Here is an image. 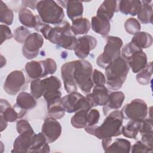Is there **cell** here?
<instances>
[{
    "instance_id": "obj_1",
    "label": "cell",
    "mask_w": 153,
    "mask_h": 153,
    "mask_svg": "<svg viewBox=\"0 0 153 153\" xmlns=\"http://www.w3.org/2000/svg\"><path fill=\"white\" fill-rule=\"evenodd\" d=\"M123 119L121 111L114 110L106 115L100 126H85L84 130L99 139L116 137L121 134Z\"/></svg>"
},
{
    "instance_id": "obj_2",
    "label": "cell",
    "mask_w": 153,
    "mask_h": 153,
    "mask_svg": "<svg viewBox=\"0 0 153 153\" xmlns=\"http://www.w3.org/2000/svg\"><path fill=\"white\" fill-rule=\"evenodd\" d=\"M105 69L108 87L116 91L120 89L125 82L130 67L126 60L120 56L109 63Z\"/></svg>"
},
{
    "instance_id": "obj_3",
    "label": "cell",
    "mask_w": 153,
    "mask_h": 153,
    "mask_svg": "<svg viewBox=\"0 0 153 153\" xmlns=\"http://www.w3.org/2000/svg\"><path fill=\"white\" fill-rule=\"evenodd\" d=\"M72 62L73 79L82 92L87 94L94 86L92 81L93 66L88 61L84 59Z\"/></svg>"
},
{
    "instance_id": "obj_4",
    "label": "cell",
    "mask_w": 153,
    "mask_h": 153,
    "mask_svg": "<svg viewBox=\"0 0 153 153\" xmlns=\"http://www.w3.org/2000/svg\"><path fill=\"white\" fill-rule=\"evenodd\" d=\"M71 26L68 21H63L54 27H52L47 39L65 49L74 50L77 43V39L72 35Z\"/></svg>"
},
{
    "instance_id": "obj_5",
    "label": "cell",
    "mask_w": 153,
    "mask_h": 153,
    "mask_svg": "<svg viewBox=\"0 0 153 153\" xmlns=\"http://www.w3.org/2000/svg\"><path fill=\"white\" fill-rule=\"evenodd\" d=\"M36 9L41 20L48 25H57L63 22L65 17L63 8L53 0L38 1Z\"/></svg>"
},
{
    "instance_id": "obj_6",
    "label": "cell",
    "mask_w": 153,
    "mask_h": 153,
    "mask_svg": "<svg viewBox=\"0 0 153 153\" xmlns=\"http://www.w3.org/2000/svg\"><path fill=\"white\" fill-rule=\"evenodd\" d=\"M121 56L126 60L133 73H138L148 63L147 56L142 49L131 41L123 48Z\"/></svg>"
},
{
    "instance_id": "obj_7",
    "label": "cell",
    "mask_w": 153,
    "mask_h": 153,
    "mask_svg": "<svg viewBox=\"0 0 153 153\" xmlns=\"http://www.w3.org/2000/svg\"><path fill=\"white\" fill-rule=\"evenodd\" d=\"M105 38L106 44L103 51L96 60L97 65L102 69H105L109 63L120 57L121 48L123 44L122 39L119 37L108 36Z\"/></svg>"
},
{
    "instance_id": "obj_8",
    "label": "cell",
    "mask_w": 153,
    "mask_h": 153,
    "mask_svg": "<svg viewBox=\"0 0 153 153\" xmlns=\"http://www.w3.org/2000/svg\"><path fill=\"white\" fill-rule=\"evenodd\" d=\"M60 103L68 113L76 112L79 110L89 111L94 107L93 102L87 96H84L77 91L70 93L63 96Z\"/></svg>"
},
{
    "instance_id": "obj_9",
    "label": "cell",
    "mask_w": 153,
    "mask_h": 153,
    "mask_svg": "<svg viewBox=\"0 0 153 153\" xmlns=\"http://www.w3.org/2000/svg\"><path fill=\"white\" fill-rule=\"evenodd\" d=\"M124 118L133 121H141L146 118L148 108L146 102L140 99L132 100L121 111Z\"/></svg>"
},
{
    "instance_id": "obj_10",
    "label": "cell",
    "mask_w": 153,
    "mask_h": 153,
    "mask_svg": "<svg viewBox=\"0 0 153 153\" xmlns=\"http://www.w3.org/2000/svg\"><path fill=\"white\" fill-rule=\"evenodd\" d=\"M26 85V81L24 73L22 71L16 70L7 75L4 84V90L10 95H16L23 90Z\"/></svg>"
},
{
    "instance_id": "obj_11",
    "label": "cell",
    "mask_w": 153,
    "mask_h": 153,
    "mask_svg": "<svg viewBox=\"0 0 153 153\" xmlns=\"http://www.w3.org/2000/svg\"><path fill=\"white\" fill-rule=\"evenodd\" d=\"M44 44L43 36L37 33H30L25 40L22 47V53L27 59H32L36 57L39 50Z\"/></svg>"
},
{
    "instance_id": "obj_12",
    "label": "cell",
    "mask_w": 153,
    "mask_h": 153,
    "mask_svg": "<svg viewBox=\"0 0 153 153\" xmlns=\"http://www.w3.org/2000/svg\"><path fill=\"white\" fill-rule=\"evenodd\" d=\"M41 132L48 143H53L60 136L62 126L56 118L49 117L44 120L41 127Z\"/></svg>"
},
{
    "instance_id": "obj_13",
    "label": "cell",
    "mask_w": 153,
    "mask_h": 153,
    "mask_svg": "<svg viewBox=\"0 0 153 153\" xmlns=\"http://www.w3.org/2000/svg\"><path fill=\"white\" fill-rule=\"evenodd\" d=\"M36 106V99L31 94L22 91L17 96L16 103L14 105L13 108L17 112L20 119L24 117L27 111L34 108Z\"/></svg>"
},
{
    "instance_id": "obj_14",
    "label": "cell",
    "mask_w": 153,
    "mask_h": 153,
    "mask_svg": "<svg viewBox=\"0 0 153 153\" xmlns=\"http://www.w3.org/2000/svg\"><path fill=\"white\" fill-rule=\"evenodd\" d=\"M97 39L91 35H84L77 39V43L74 48L75 54L79 59H83L87 57L90 51L97 46Z\"/></svg>"
},
{
    "instance_id": "obj_15",
    "label": "cell",
    "mask_w": 153,
    "mask_h": 153,
    "mask_svg": "<svg viewBox=\"0 0 153 153\" xmlns=\"http://www.w3.org/2000/svg\"><path fill=\"white\" fill-rule=\"evenodd\" d=\"M102 145L104 152H126L128 153L131 149V143L129 140L117 138L114 140L112 137L102 139Z\"/></svg>"
},
{
    "instance_id": "obj_16",
    "label": "cell",
    "mask_w": 153,
    "mask_h": 153,
    "mask_svg": "<svg viewBox=\"0 0 153 153\" xmlns=\"http://www.w3.org/2000/svg\"><path fill=\"white\" fill-rule=\"evenodd\" d=\"M34 134L35 132L33 130L27 131L19 134L14 142L13 149L11 152H29Z\"/></svg>"
},
{
    "instance_id": "obj_17",
    "label": "cell",
    "mask_w": 153,
    "mask_h": 153,
    "mask_svg": "<svg viewBox=\"0 0 153 153\" xmlns=\"http://www.w3.org/2000/svg\"><path fill=\"white\" fill-rule=\"evenodd\" d=\"M73 62H68L64 63L60 69L61 76L63 81L64 87L68 93L76 91L78 86L72 77Z\"/></svg>"
},
{
    "instance_id": "obj_18",
    "label": "cell",
    "mask_w": 153,
    "mask_h": 153,
    "mask_svg": "<svg viewBox=\"0 0 153 153\" xmlns=\"http://www.w3.org/2000/svg\"><path fill=\"white\" fill-rule=\"evenodd\" d=\"M87 96L91 99L94 106H103L108 101L109 94L108 89L105 85H95L92 93L87 94Z\"/></svg>"
},
{
    "instance_id": "obj_19",
    "label": "cell",
    "mask_w": 153,
    "mask_h": 153,
    "mask_svg": "<svg viewBox=\"0 0 153 153\" xmlns=\"http://www.w3.org/2000/svg\"><path fill=\"white\" fill-rule=\"evenodd\" d=\"M91 26L92 30L96 33L102 36H106L110 32V20L107 18L96 15L91 18Z\"/></svg>"
},
{
    "instance_id": "obj_20",
    "label": "cell",
    "mask_w": 153,
    "mask_h": 153,
    "mask_svg": "<svg viewBox=\"0 0 153 153\" xmlns=\"http://www.w3.org/2000/svg\"><path fill=\"white\" fill-rule=\"evenodd\" d=\"M125 95L121 91H113L109 94L107 103L103 107V114L106 116L111 111L117 110L121 107Z\"/></svg>"
},
{
    "instance_id": "obj_21",
    "label": "cell",
    "mask_w": 153,
    "mask_h": 153,
    "mask_svg": "<svg viewBox=\"0 0 153 153\" xmlns=\"http://www.w3.org/2000/svg\"><path fill=\"white\" fill-rule=\"evenodd\" d=\"M0 102V119L8 123H13L19 119L17 112L7 100L1 99Z\"/></svg>"
},
{
    "instance_id": "obj_22",
    "label": "cell",
    "mask_w": 153,
    "mask_h": 153,
    "mask_svg": "<svg viewBox=\"0 0 153 153\" xmlns=\"http://www.w3.org/2000/svg\"><path fill=\"white\" fill-rule=\"evenodd\" d=\"M119 11L118 1L115 0L104 1L97 10L96 15L102 16L111 20L115 13Z\"/></svg>"
},
{
    "instance_id": "obj_23",
    "label": "cell",
    "mask_w": 153,
    "mask_h": 153,
    "mask_svg": "<svg viewBox=\"0 0 153 153\" xmlns=\"http://www.w3.org/2000/svg\"><path fill=\"white\" fill-rule=\"evenodd\" d=\"M50 146L42 133L41 132L38 134H35L33 137L29 152L47 153L50 152Z\"/></svg>"
},
{
    "instance_id": "obj_24",
    "label": "cell",
    "mask_w": 153,
    "mask_h": 153,
    "mask_svg": "<svg viewBox=\"0 0 153 153\" xmlns=\"http://www.w3.org/2000/svg\"><path fill=\"white\" fill-rule=\"evenodd\" d=\"M25 71L28 77L33 80L45 77L41 60L39 62L32 60L27 62L25 65Z\"/></svg>"
},
{
    "instance_id": "obj_25",
    "label": "cell",
    "mask_w": 153,
    "mask_h": 153,
    "mask_svg": "<svg viewBox=\"0 0 153 153\" xmlns=\"http://www.w3.org/2000/svg\"><path fill=\"white\" fill-rule=\"evenodd\" d=\"M63 7H66L67 15L72 21L82 17L84 8L81 1H65Z\"/></svg>"
},
{
    "instance_id": "obj_26",
    "label": "cell",
    "mask_w": 153,
    "mask_h": 153,
    "mask_svg": "<svg viewBox=\"0 0 153 153\" xmlns=\"http://www.w3.org/2000/svg\"><path fill=\"white\" fill-rule=\"evenodd\" d=\"M151 1H142L141 5L137 11V19L143 24L152 23V7L149 4Z\"/></svg>"
},
{
    "instance_id": "obj_27",
    "label": "cell",
    "mask_w": 153,
    "mask_h": 153,
    "mask_svg": "<svg viewBox=\"0 0 153 153\" xmlns=\"http://www.w3.org/2000/svg\"><path fill=\"white\" fill-rule=\"evenodd\" d=\"M140 1L137 0H123L118 1V9L120 12L125 15L134 16L141 5Z\"/></svg>"
},
{
    "instance_id": "obj_28",
    "label": "cell",
    "mask_w": 153,
    "mask_h": 153,
    "mask_svg": "<svg viewBox=\"0 0 153 153\" xmlns=\"http://www.w3.org/2000/svg\"><path fill=\"white\" fill-rule=\"evenodd\" d=\"M18 17L20 22L25 26L29 28H35L37 24V16L27 8L22 7L19 11Z\"/></svg>"
},
{
    "instance_id": "obj_29",
    "label": "cell",
    "mask_w": 153,
    "mask_h": 153,
    "mask_svg": "<svg viewBox=\"0 0 153 153\" xmlns=\"http://www.w3.org/2000/svg\"><path fill=\"white\" fill-rule=\"evenodd\" d=\"M71 27L72 32L75 35H84L89 31L91 27V23L87 18L80 17L72 21Z\"/></svg>"
},
{
    "instance_id": "obj_30",
    "label": "cell",
    "mask_w": 153,
    "mask_h": 153,
    "mask_svg": "<svg viewBox=\"0 0 153 153\" xmlns=\"http://www.w3.org/2000/svg\"><path fill=\"white\" fill-rule=\"evenodd\" d=\"M131 42L141 49H145L151 46L152 44V36L148 32H139L133 35Z\"/></svg>"
},
{
    "instance_id": "obj_31",
    "label": "cell",
    "mask_w": 153,
    "mask_h": 153,
    "mask_svg": "<svg viewBox=\"0 0 153 153\" xmlns=\"http://www.w3.org/2000/svg\"><path fill=\"white\" fill-rule=\"evenodd\" d=\"M140 121H130L124 126L122 127L121 134L126 137L130 139H136L139 133Z\"/></svg>"
},
{
    "instance_id": "obj_32",
    "label": "cell",
    "mask_w": 153,
    "mask_h": 153,
    "mask_svg": "<svg viewBox=\"0 0 153 153\" xmlns=\"http://www.w3.org/2000/svg\"><path fill=\"white\" fill-rule=\"evenodd\" d=\"M152 74V62L147 63L146 66L140 72H138L136 79L138 83L141 85H148L150 81Z\"/></svg>"
},
{
    "instance_id": "obj_33",
    "label": "cell",
    "mask_w": 153,
    "mask_h": 153,
    "mask_svg": "<svg viewBox=\"0 0 153 153\" xmlns=\"http://www.w3.org/2000/svg\"><path fill=\"white\" fill-rule=\"evenodd\" d=\"M88 111L79 110L71 119L72 126L76 128H84L87 126V115Z\"/></svg>"
},
{
    "instance_id": "obj_34",
    "label": "cell",
    "mask_w": 153,
    "mask_h": 153,
    "mask_svg": "<svg viewBox=\"0 0 153 153\" xmlns=\"http://www.w3.org/2000/svg\"><path fill=\"white\" fill-rule=\"evenodd\" d=\"M14 14L13 11L10 9L6 4L0 1V21L5 25H11L13 23Z\"/></svg>"
},
{
    "instance_id": "obj_35",
    "label": "cell",
    "mask_w": 153,
    "mask_h": 153,
    "mask_svg": "<svg viewBox=\"0 0 153 153\" xmlns=\"http://www.w3.org/2000/svg\"><path fill=\"white\" fill-rule=\"evenodd\" d=\"M62 93L59 90H54L46 92L44 94L43 97L45 99L47 108L50 106L60 103V100L62 99Z\"/></svg>"
},
{
    "instance_id": "obj_36",
    "label": "cell",
    "mask_w": 153,
    "mask_h": 153,
    "mask_svg": "<svg viewBox=\"0 0 153 153\" xmlns=\"http://www.w3.org/2000/svg\"><path fill=\"white\" fill-rule=\"evenodd\" d=\"M124 28L126 32L131 35H134L135 33L140 32L141 26L139 21L133 17L128 18L124 23Z\"/></svg>"
},
{
    "instance_id": "obj_37",
    "label": "cell",
    "mask_w": 153,
    "mask_h": 153,
    "mask_svg": "<svg viewBox=\"0 0 153 153\" xmlns=\"http://www.w3.org/2000/svg\"><path fill=\"white\" fill-rule=\"evenodd\" d=\"M30 94L36 99H38L44 94L43 85L42 82V79H36L33 80L30 85Z\"/></svg>"
},
{
    "instance_id": "obj_38",
    "label": "cell",
    "mask_w": 153,
    "mask_h": 153,
    "mask_svg": "<svg viewBox=\"0 0 153 153\" xmlns=\"http://www.w3.org/2000/svg\"><path fill=\"white\" fill-rule=\"evenodd\" d=\"M30 30L24 26H19L14 30V39L19 43H24L30 34Z\"/></svg>"
},
{
    "instance_id": "obj_39",
    "label": "cell",
    "mask_w": 153,
    "mask_h": 153,
    "mask_svg": "<svg viewBox=\"0 0 153 153\" xmlns=\"http://www.w3.org/2000/svg\"><path fill=\"white\" fill-rule=\"evenodd\" d=\"M41 62L44 68L45 77L55 73L57 69V64L54 59L47 58L44 60H41Z\"/></svg>"
},
{
    "instance_id": "obj_40",
    "label": "cell",
    "mask_w": 153,
    "mask_h": 153,
    "mask_svg": "<svg viewBox=\"0 0 153 153\" xmlns=\"http://www.w3.org/2000/svg\"><path fill=\"white\" fill-rule=\"evenodd\" d=\"M47 110L48 115L56 120L62 118L65 114V110L60 103L53 105L47 108Z\"/></svg>"
},
{
    "instance_id": "obj_41",
    "label": "cell",
    "mask_w": 153,
    "mask_h": 153,
    "mask_svg": "<svg viewBox=\"0 0 153 153\" xmlns=\"http://www.w3.org/2000/svg\"><path fill=\"white\" fill-rule=\"evenodd\" d=\"M153 131L152 118H144L139 122V132L141 134H147Z\"/></svg>"
},
{
    "instance_id": "obj_42",
    "label": "cell",
    "mask_w": 153,
    "mask_h": 153,
    "mask_svg": "<svg viewBox=\"0 0 153 153\" xmlns=\"http://www.w3.org/2000/svg\"><path fill=\"white\" fill-rule=\"evenodd\" d=\"M100 119V113L97 109H91L88 111L87 115V126H93L97 125Z\"/></svg>"
},
{
    "instance_id": "obj_43",
    "label": "cell",
    "mask_w": 153,
    "mask_h": 153,
    "mask_svg": "<svg viewBox=\"0 0 153 153\" xmlns=\"http://www.w3.org/2000/svg\"><path fill=\"white\" fill-rule=\"evenodd\" d=\"M92 81L93 84L95 85H105L106 80L105 76L97 69H94L92 75Z\"/></svg>"
},
{
    "instance_id": "obj_44",
    "label": "cell",
    "mask_w": 153,
    "mask_h": 153,
    "mask_svg": "<svg viewBox=\"0 0 153 153\" xmlns=\"http://www.w3.org/2000/svg\"><path fill=\"white\" fill-rule=\"evenodd\" d=\"M16 130L19 134H22L27 131L33 130L29 123L25 120H20L17 122Z\"/></svg>"
},
{
    "instance_id": "obj_45",
    "label": "cell",
    "mask_w": 153,
    "mask_h": 153,
    "mask_svg": "<svg viewBox=\"0 0 153 153\" xmlns=\"http://www.w3.org/2000/svg\"><path fill=\"white\" fill-rule=\"evenodd\" d=\"M130 151L132 153H136V152L147 153V152H152L141 141H137L132 146H131Z\"/></svg>"
},
{
    "instance_id": "obj_46",
    "label": "cell",
    "mask_w": 153,
    "mask_h": 153,
    "mask_svg": "<svg viewBox=\"0 0 153 153\" xmlns=\"http://www.w3.org/2000/svg\"><path fill=\"white\" fill-rule=\"evenodd\" d=\"M1 44L6 40L10 39L13 37L11 30L8 26L5 25H1Z\"/></svg>"
},
{
    "instance_id": "obj_47",
    "label": "cell",
    "mask_w": 153,
    "mask_h": 153,
    "mask_svg": "<svg viewBox=\"0 0 153 153\" xmlns=\"http://www.w3.org/2000/svg\"><path fill=\"white\" fill-rule=\"evenodd\" d=\"M141 142L151 151L153 150V131L142 134Z\"/></svg>"
},
{
    "instance_id": "obj_48",
    "label": "cell",
    "mask_w": 153,
    "mask_h": 153,
    "mask_svg": "<svg viewBox=\"0 0 153 153\" xmlns=\"http://www.w3.org/2000/svg\"><path fill=\"white\" fill-rule=\"evenodd\" d=\"M38 2L37 1H22V2L24 7H29L32 9H35L36 8Z\"/></svg>"
}]
</instances>
